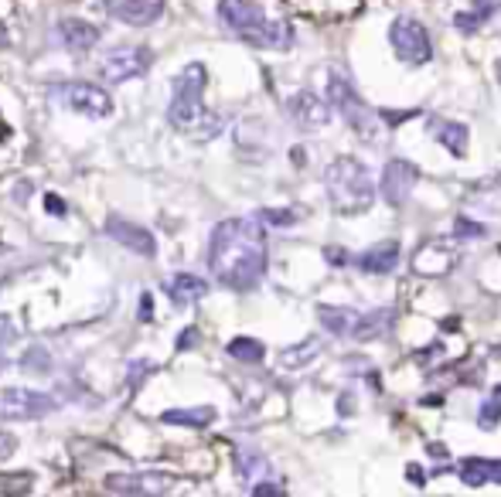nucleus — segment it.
<instances>
[{
  "instance_id": "nucleus-37",
  "label": "nucleus",
  "mask_w": 501,
  "mask_h": 497,
  "mask_svg": "<svg viewBox=\"0 0 501 497\" xmlns=\"http://www.w3.org/2000/svg\"><path fill=\"white\" fill-rule=\"evenodd\" d=\"M140 321H144V324H151V321H154V300H151V293H144V297H140Z\"/></svg>"
},
{
  "instance_id": "nucleus-3",
  "label": "nucleus",
  "mask_w": 501,
  "mask_h": 497,
  "mask_svg": "<svg viewBox=\"0 0 501 497\" xmlns=\"http://www.w3.org/2000/svg\"><path fill=\"white\" fill-rule=\"evenodd\" d=\"M218 18L235 38H242L252 48L287 52L293 45V28L287 20L270 18L256 0H218Z\"/></svg>"
},
{
  "instance_id": "nucleus-45",
  "label": "nucleus",
  "mask_w": 501,
  "mask_h": 497,
  "mask_svg": "<svg viewBox=\"0 0 501 497\" xmlns=\"http://www.w3.org/2000/svg\"><path fill=\"white\" fill-rule=\"evenodd\" d=\"M4 136H7V123H4V119H0V140H4Z\"/></svg>"
},
{
  "instance_id": "nucleus-23",
  "label": "nucleus",
  "mask_w": 501,
  "mask_h": 497,
  "mask_svg": "<svg viewBox=\"0 0 501 497\" xmlns=\"http://www.w3.org/2000/svg\"><path fill=\"white\" fill-rule=\"evenodd\" d=\"M212 420H215L212 405H194V409H168V412H160V422H168V426H188V429H205V426H212Z\"/></svg>"
},
{
  "instance_id": "nucleus-15",
  "label": "nucleus",
  "mask_w": 501,
  "mask_h": 497,
  "mask_svg": "<svg viewBox=\"0 0 501 497\" xmlns=\"http://www.w3.org/2000/svg\"><path fill=\"white\" fill-rule=\"evenodd\" d=\"M399 259H403V246L396 239H382V242L368 246L358 256V269L368 273V276H389L392 269L399 266Z\"/></svg>"
},
{
  "instance_id": "nucleus-17",
  "label": "nucleus",
  "mask_w": 501,
  "mask_h": 497,
  "mask_svg": "<svg viewBox=\"0 0 501 497\" xmlns=\"http://www.w3.org/2000/svg\"><path fill=\"white\" fill-rule=\"evenodd\" d=\"M457 477L467 487H488V484H501V460L488 457H464L457 463Z\"/></svg>"
},
{
  "instance_id": "nucleus-24",
  "label": "nucleus",
  "mask_w": 501,
  "mask_h": 497,
  "mask_svg": "<svg viewBox=\"0 0 501 497\" xmlns=\"http://www.w3.org/2000/svg\"><path fill=\"white\" fill-rule=\"evenodd\" d=\"M321 351H324V341H321V338H308V341H300V345L280 351V364H283V368H304V364H310L314 358H321Z\"/></svg>"
},
{
  "instance_id": "nucleus-6",
  "label": "nucleus",
  "mask_w": 501,
  "mask_h": 497,
  "mask_svg": "<svg viewBox=\"0 0 501 497\" xmlns=\"http://www.w3.org/2000/svg\"><path fill=\"white\" fill-rule=\"evenodd\" d=\"M52 99L62 102L65 110H72L78 116H89V119H106L113 113V99L106 89H99L93 82H62L52 89Z\"/></svg>"
},
{
  "instance_id": "nucleus-46",
  "label": "nucleus",
  "mask_w": 501,
  "mask_h": 497,
  "mask_svg": "<svg viewBox=\"0 0 501 497\" xmlns=\"http://www.w3.org/2000/svg\"><path fill=\"white\" fill-rule=\"evenodd\" d=\"M495 69H498V78H501V58H498V65H495Z\"/></svg>"
},
{
  "instance_id": "nucleus-35",
  "label": "nucleus",
  "mask_w": 501,
  "mask_h": 497,
  "mask_svg": "<svg viewBox=\"0 0 501 497\" xmlns=\"http://www.w3.org/2000/svg\"><path fill=\"white\" fill-rule=\"evenodd\" d=\"M154 364L151 362H140V364H130V388H136V385L147 379V371H151Z\"/></svg>"
},
{
  "instance_id": "nucleus-32",
  "label": "nucleus",
  "mask_w": 501,
  "mask_h": 497,
  "mask_svg": "<svg viewBox=\"0 0 501 497\" xmlns=\"http://www.w3.org/2000/svg\"><path fill=\"white\" fill-rule=\"evenodd\" d=\"M324 259H328V266H334V269H345L348 263H351L348 248H341V246H328V248H324Z\"/></svg>"
},
{
  "instance_id": "nucleus-8",
  "label": "nucleus",
  "mask_w": 501,
  "mask_h": 497,
  "mask_svg": "<svg viewBox=\"0 0 501 497\" xmlns=\"http://www.w3.org/2000/svg\"><path fill=\"white\" fill-rule=\"evenodd\" d=\"M58 409V402L48 392H31V388H4L0 392V420L4 422H31L45 420Z\"/></svg>"
},
{
  "instance_id": "nucleus-27",
  "label": "nucleus",
  "mask_w": 501,
  "mask_h": 497,
  "mask_svg": "<svg viewBox=\"0 0 501 497\" xmlns=\"http://www.w3.org/2000/svg\"><path fill=\"white\" fill-rule=\"evenodd\" d=\"M300 218H304V211H297V208H263V211H259V222H267V225H276V229L297 225Z\"/></svg>"
},
{
  "instance_id": "nucleus-21",
  "label": "nucleus",
  "mask_w": 501,
  "mask_h": 497,
  "mask_svg": "<svg viewBox=\"0 0 501 497\" xmlns=\"http://www.w3.org/2000/svg\"><path fill=\"white\" fill-rule=\"evenodd\" d=\"M317 321L321 327L334 334V338H351V330H355V321H358V314L351 310V306H328L321 304L317 306Z\"/></svg>"
},
{
  "instance_id": "nucleus-43",
  "label": "nucleus",
  "mask_w": 501,
  "mask_h": 497,
  "mask_svg": "<svg viewBox=\"0 0 501 497\" xmlns=\"http://www.w3.org/2000/svg\"><path fill=\"white\" fill-rule=\"evenodd\" d=\"M423 405H433V409H437V405H444V399H440V395H426Z\"/></svg>"
},
{
  "instance_id": "nucleus-4",
  "label": "nucleus",
  "mask_w": 501,
  "mask_h": 497,
  "mask_svg": "<svg viewBox=\"0 0 501 497\" xmlns=\"http://www.w3.org/2000/svg\"><path fill=\"white\" fill-rule=\"evenodd\" d=\"M324 188L338 215H365L375 205L372 174L358 157H334L324 171Z\"/></svg>"
},
{
  "instance_id": "nucleus-36",
  "label": "nucleus",
  "mask_w": 501,
  "mask_h": 497,
  "mask_svg": "<svg viewBox=\"0 0 501 497\" xmlns=\"http://www.w3.org/2000/svg\"><path fill=\"white\" fill-rule=\"evenodd\" d=\"M45 208H48V215H55V218H65V201L58 194H45Z\"/></svg>"
},
{
  "instance_id": "nucleus-19",
  "label": "nucleus",
  "mask_w": 501,
  "mask_h": 497,
  "mask_svg": "<svg viewBox=\"0 0 501 497\" xmlns=\"http://www.w3.org/2000/svg\"><path fill=\"white\" fill-rule=\"evenodd\" d=\"M392 324H396V310L392 306H379V310H372V314L355 321L351 338L355 341H379V338H386L389 330H392Z\"/></svg>"
},
{
  "instance_id": "nucleus-38",
  "label": "nucleus",
  "mask_w": 501,
  "mask_h": 497,
  "mask_svg": "<svg viewBox=\"0 0 501 497\" xmlns=\"http://www.w3.org/2000/svg\"><path fill=\"white\" fill-rule=\"evenodd\" d=\"M406 477L413 480V484H416V487H423L426 480H430V477H423V470H420V467H416V463H409V467H406Z\"/></svg>"
},
{
  "instance_id": "nucleus-9",
  "label": "nucleus",
  "mask_w": 501,
  "mask_h": 497,
  "mask_svg": "<svg viewBox=\"0 0 501 497\" xmlns=\"http://www.w3.org/2000/svg\"><path fill=\"white\" fill-rule=\"evenodd\" d=\"M151 61H154L151 48H144V45H123V48H113L110 55L103 58L99 72H103L106 82L119 86V82H130V78L144 76L151 69Z\"/></svg>"
},
{
  "instance_id": "nucleus-29",
  "label": "nucleus",
  "mask_w": 501,
  "mask_h": 497,
  "mask_svg": "<svg viewBox=\"0 0 501 497\" xmlns=\"http://www.w3.org/2000/svg\"><path fill=\"white\" fill-rule=\"evenodd\" d=\"M488 18H491L488 11L474 7V11H464V14H457V18H454V28H457V31H464V35H474V31H478V28H481Z\"/></svg>"
},
{
  "instance_id": "nucleus-44",
  "label": "nucleus",
  "mask_w": 501,
  "mask_h": 497,
  "mask_svg": "<svg viewBox=\"0 0 501 497\" xmlns=\"http://www.w3.org/2000/svg\"><path fill=\"white\" fill-rule=\"evenodd\" d=\"M7 41H11V35H7V28L0 24V48H7Z\"/></svg>"
},
{
  "instance_id": "nucleus-34",
  "label": "nucleus",
  "mask_w": 501,
  "mask_h": 497,
  "mask_svg": "<svg viewBox=\"0 0 501 497\" xmlns=\"http://www.w3.org/2000/svg\"><path fill=\"white\" fill-rule=\"evenodd\" d=\"M250 491H252V494H256V497H276V494H283V487H280V484H273V480H263V484H252Z\"/></svg>"
},
{
  "instance_id": "nucleus-20",
  "label": "nucleus",
  "mask_w": 501,
  "mask_h": 497,
  "mask_svg": "<svg viewBox=\"0 0 501 497\" xmlns=\"http://www.w3.org/2000/svg\"><path fill=\"white\" fill-rule=\"evenodd\" d=\"M58 38L65 41V48H72V52H89L93 45L99 41V31L93 24H86V20H58Z\"/></svg>"
},
{
  "instance_id": "nucleus-13",
  "label": "nucleus",
  "mask_w": 501,
  "mask_h": 497,
  "mask_svg": "<svg viewBox=\"0 0 501 497\" xmlns=\"http://www.w3.org/2000/svg\"><path fill=\"white\" fill-rule=\"evenodd\" d=\"M174 487V480L168 474H110L106 477V491L110 494H140V497H151V494H168Z\"/></svg>"
},
{
  "instance_id": "nucleus-42",
  "label": "nucleus",
  "mask_w": 501,
  "mask_h": 497,
  "mask_svg": "<svg viewBox=\"0 0 501 497\" xmlns=\"http://www.w3.org/2000/svg\"><path fill=\"white\" fill-rule=\"evenodd\" d=\"M426 450H430V453H433V457H447V446H444V443H430V446H426Z\"/></svg>"
},
{
  "instance_id": "nucleus-1",
  "label": "nucleus",
  "mask_w": 501,
  "mask_h": 497,
  "mask_svg": "<svg viewBox=\"0 0 501 497\" xmlns=\"http://www.w3.org/2000/svg\"><path fill=\"white\" fill-rule=\"evenodd\" d=\"M209 266L226 289L250 293L267 273V232L256 218L218 222L209 242Z\"/></svg>"
},
{
  "instance_id": "nucleus-7",
  "label": "nucleus",
  "mask_w": 501,
  "mask_h": 497,
  "mask_svg": "<svg viewBox=\"0 0 501 497\" xmlns=\"http://www.w3.org/2000/svg\"><path fill=\"white\" fill-rule=\"evenodd\" d=\"M389 45L403 65H426L433 58V41L423 24L413 18H396L389 24Z\"/></svg>"
},
{
  "instance_id": "nucleus-28",
  "label": "nucleus",
  "mask_w": 501,
  "mask_h": 497,
  "mask_svg": "<svg viewBox=\"0 0 501 497\" xmlns=\"http://www.w3.org/2000/svg\"><path fill=\"white\" fill-rule=\"evenodd\" d=\"M484 235H488V225H481V222H471L467 215L454 218V239L457 242H474V239H484Z\"/></svg>"
},
{
  "instance_id": "nucleus-2",
  "label": "nucleus",
  "mask_w": 501,
  "mask_h": 497,
  "mask_svg": "<svg viewBox=\"0 0 501 497\" xmlns=\"http://www.w3.org/2000/svg\"><path fill=\"white\" fill-rule=\"evenodd\" d=\"M209 72L201 61L185 65L171 82V102H168V123L181 134L194 136V140H215L222 134V119L205 110L201 93H205Z\"/></svg>"
},
{
  "instance_id": "nucleus-33",
  "label": "nucleus",
  "mask_w": 501,
  "mask_h": 497,
  "mask_svg": "<svg viewBox=\"0 0 501 497\" xmlns=\"http://www.w3.org/2000/svg\"><path fill=\"white\" fill-rule=\"evenodd\" d=\"M11 341H18V327L4 314V317H0V345H11Z\"/></svg>"
},
{
  "instance_id": "nucleus-22",
  "label": "nucleus",
  "mask_w": 501,
  "mask_h": 497,
  "mask_svg": "<svg viewBox=\"0 0 501 497\" xmlns=\"http://www.w3.org/2000/svg\"><path fill=\"white\" fill-rule=\"evenodd\" d=\"M433 136L447 147V153L454 157H467V126L464 123H454V119H433Z\"/></svg>"
},
{
  "instance_id": "nucleus-40",
  "label": "nucleus",
  "mask_w": 501,
  "mask_h": 497,
  "mask_svg": "<svg viewBox=\"0 0 501 497\" xmlns=\"http://www.w3.org/2000/svg\"><path fill=\"white\" fill-rule=\"evenodd\" d=\"M194 341H198V330H194V327H188V330L177 338V347H181V351H188V345H194Z\"/></svg>"
},
{
  "instance_id": "nucleus-18",
  "label": "nucleus",
  "mask_w": 501,
  "mask_h": 497,
  "mask_svg": "<svg viewBox=\"0 0 501 497\" xmlns=\"http://www.w3.org/2000/svg\"><path fill=\"white\" fill-rule=\"evenodd\" d=\"M164 289H168V297H171L174 306H192V304H198V300H205L209 283H205L201 276H194V273H177V276H171V280L164 283Z\"/></svg>"
},
{
  "instance_id": "nucleus-31",
  "label": "nucleus",
  "mask_w": 501,
  "mask_h": 497,
  "mask_svg": "<svg viewBox=\"0 0 501 497\" xmlns=\"http://www.w3.org/2000/svg\"><path fill=\"white\" fill-rule=\"evenodd\" d=\"M235 467H239V474L250 480L259 467H263V457H256V453H235Z\"/></svg>"
},
{
  "instance_id": "nucleus-11",
  "label": "nucleus",
  "mask_w": 501,
  "mask_h": 497,
  "mask_svg": "<svg viewBox=\"0 0 501 497\" xmlns=\"http://www.w3.org/2000/svg\"><path fill=\"white\" fill-rule=\"evenodd\" d=\"M287 113L300 130H324L331 123V102L304 89V93H293L287 99Z\"/></svg>"
},
{
  "instance_id": "nucleus-12",
  "label": "nucleus",
  "mask_w": 501,
  "mask_h": 497,
  "mask_svg": "<svg viewBox=\"0 0 501 497\" xmlns=\"http://www.w3.org/2000/svg\"><path fill=\"white\" fill-rule=\"evenodd\" d=\"M106 235L119 242L123 248H130L136 256H144V259H151L157 252V239L151 235V229H144V225H136L130 218H123V215H110L106 218Z\"/></svg>"
},
{
  "instance_id": "nucleus-5",
  "label": "nucleus",
  "mask_w": 501,
  "mask_h": 497,
  "mask_svg": "<svg viewBox=\"0 0 501 497\" xmlns=\"http://www.w3.org/2000/svg\"><path fill=\"white\" fill-rule=\"evenodd\" d=\"M328 102H331V110H334V113L341 116L348 126H351V134L358 136V140L372 143V140L379 136V130H382L379 113H375L365 99L355 93V86H351L341 72H331L328 76Z\"/></svg>"
},
{
  "instance_id": "nucleus-25",
  "label": "nucleus",
  "mask_w": 501,
  "mask_h": 497,
  "mask_svg": "<svg viewBox=\"0 0 501 497\" xmlns=\"http://www.w3.org/2000/svg\"><path fill=\"white\" fill-rule=\"evenodd\" d=\"M226 351H229V358H235V362L242 364H259L267 358V347H263V341H256V338H232Z\"/></svg>"
},
{
  "instance_id": "nucleus-14",
  "label": "nucleus",
  "mask_w": 501,
  "mask_h": 497,
  "mask_svg": "<svg viewBox=\"0 0 501 497\" xmlns=\"http://www.w3.org/2000/svg\"><path fill=\"white\" fill-rule=\"evenodd\" d=\"M416 188V167L409 160H389L386 171H382V181H379V191L386 198L392 208H403L409 201V194Z\"/></svg>"
},
{
  "instance_id": "nucleus-10",
  "label": "nucleus",
  "mask_w": 501,
  "mask_h": 497,
  "mask_svg": "<svg viewBox=\"0 0 501 497\" xmlns=\"http://www.w3.org/2000/svg\"><path fill=\"white\" fill-rule=\"evenodd\" d=\"M457 259H461L457 248L450 246L447 239H426L413 256V273L416 276H447L450 269L457 266Z\"/></svg>"
},
{
  "instance_id": "nucleus-30",
  "label": "nucleus",
  "mask_w": 501,
  "mask_h": 497,
  "mask_svg": "<svg viewBox=\"0 0 501 497\" xmlns=\"http://www.w3.org/2000/svg\"><path fill=\"white\" fill-rule=\"evenodd\" d=\"M21 364H24L28 371H38V375H45V371L52 368V358H48V351H45V347H31V351L21 358Z\"/></svg>"
},
{
  "instance_id": "nucleus-41",
  "label": "nucleus",
  "mask_w": 501,
  "mask_h": 497,
  "mask_svg": "<svg viewBox=\"0 0 501 497\" xmlns=\"http://www.w3.org/2000/svg\"><path fill=\"white\" fill-rule=\"evenodd\" d=\"M365 382H368V388H372V392H379V388H382V382H379V371H368Z\"/></svg>"
},
{
  "instance_id": "nucleus-16",
  "label": "nucleus",
  "mask_w": 501,
  "mask_h": 497,
  "mask_svg": "<svg viewBox=\"0 0 501 497\" xmlns=\"http://www.w3.org/2000/svg\"><path fill=\"white\" fill-rule=\"evenodd\" d=\"M106 11L123 24H134V28H147L164 14V0H110Z\"/></svg>"
},
{
  "instance_id": "nucleus-26",
  "label": "nucleus",
  "mask_w": 501,
  "mask_h": 497,
  "mask_svg": "<svg viewBox=\"0 0 501 497\" xmlns=\"http://www.w3.org/2000/svg\"><path fill=\"white\" fill-rule=\"evenodd\" d=\"M498 422H501V382L491 388V395L484 399L481 412H478V426L481 429H495Z\"/></svg>"
},
{
  "instance_id": "nucleus-39",
  "label": "nucleus",
  "mask_w": 501,
  "mask_h": 497,
  "mask_svg": "<svg viewBox=\"0 0 501 497\" xmlns=\"http://www.w3.org/2000/svg\"><path fill=\"white\" fill-rule=\"evenodd\" d=\"M338 412H341V416H351V412H355V395H351V392H345V395L338 399Z\"/></svg>"
}]
</instances>
